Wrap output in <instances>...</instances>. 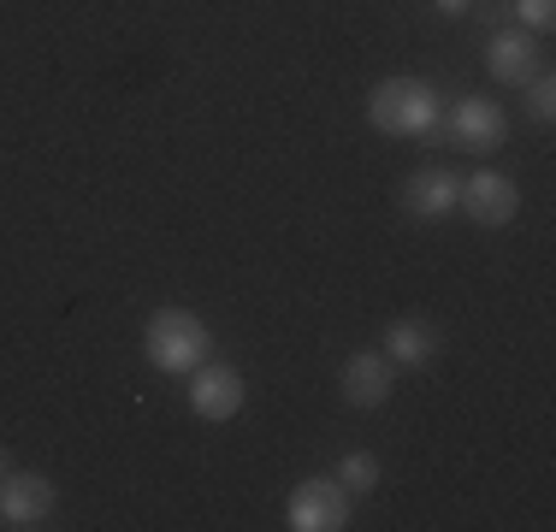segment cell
I'll use <instances>...</instances> for the list:
<instances>
[{"mask_svg": "<svg viewBox=\"0 0 556 532\" xmlns=\"http://www.w3.org/2000/svg\"><path fill=\"white\" fill-rule=\"evenodd\" d=\"M142 355H149L154 372L190 379V372L214 355V331H207L202 314H190V308H161V314H149V326H142Z\"/></svg>", "mask_w": 556, "mask_h": 532, "instance_id": "cell-1", "label": "cell"}, {"mask_svg": "<svg viewBox=\"0 0 556 532\" xmlns=\"http://www.w3.org/2000/svg\"><path fill=\"white\" fill-rule=\"evenodd\" d=\"M367 118H374V130H386V137L415 142L439 125V89H432L427 77H386V84H374V96H367Z\"/></svg>", "mask_w": 556, "mask_h": 532, "instance_id": "cell-2", "label": "cell"}, {"mask_svg": "<svg viewBox=\"0 0 556 532\" xmlns=\"http://www.w3.org/2000/svg\"><path fill=\"white\" fill-rule=\"evenodd\" d=\"M285 521L296 532H343L350 527V491L338 479H302L285 503Z\"/></svg>", "mask_w": 556, "mask_h": 532, "instance_id": "cell-3", "label": "cell"}, {"mask_svg": "<svg viewBox=\"0 0 556 532\" xmlns=\"http://www.w3.org/2000/svg\"><path fill=\"white\" fill-rule=\"evenodd\" d=\"M243 396H249L243 372H237V367H225V362H202V367L190 372V415H195V420H207V426L237 420Z\"/></svg>", "mask_w": 556, "mask_h": 532, "instance_id": "cell-4", "label": "cell"}, {"mask_svg": "<svg viewBox=\"0 0 556 532\" xmlns=\"http://www.w3.org/2000/svg\"><path fill=\"white\" fill-rule=\"evenodd\" d=\"M450 142L468 154H497L503 142H509V113H503L497 101L485 96H468L450 106Z\"/></svg>", "mask_w": 556, "mask_h": 532, "instance_id": "cell-5", "label": "cell"}, {"mask_svg": "<svg viewBox=\"0 0 556 532\" xmlns=\"http://www.w3.org/2000/svg\"><path fill=\"white\" fill-rule=\"evenodd\" d=\"M456 207L468 213L473 225H485V231H503V225L521 213V190H515L503 172H473V178H462Z\"/></svg>", "mask_w": 556, "mask_h": 532, "instance_id": "cell-6", "label": "cell"}, {"mask_svg": "<svg viewBox=\"0 0 556 532\" xmlns=\"http://www.w3.org/2000/svg\"><path fill=\"white\" fill-rule=\"evenodd\" d=\"M54 503H60V491L48 473H7L0 479V521L18 527V532L42 527L54 515Z\"/></svg>", "mask_w": 556, "mask_h": 532, "instance_id": "cell-7", "label": "cell"}, {"mask_svg": "<svg viewBox=\"0 0 556 532\" xmlns=\"http://www.w3.org/2000/svg\"><path fill=\"white\" fill-rule=\"evenodd\" d=\"M396 391V362L379 350H355L350 362H343V396H350L355 408H386Z\"/></svg>", "mask_w": 556, "mask_h": 532, "instance_id": "cell-8", "label": "cell"}, {"mask_svg": "<svg viewBox=\"0 0 556 532\" xmlns=\"http://www.w3.org/2000/svg\"><path fill=\"white\" fill-rule=\"evenodd\" d=\"M485 72H492L497 84H509V89H527L539 77V42L527 30L492 36V48H485Z\"/></svg>", "mask_w": 556, "mask_h": 532, "instance_id": "cell-9", "label": "cell"}, {"mask_svg": "<svg viewBox=\"0 0 556 532\" xmlns=\"http://www.w3.org/2000/svg\"><path fill=\"white\" fill-rule=\"evenodd\" d=\"M456 195H462V178L450 166H420L415 178H408L403 202L415 219H444V213H456Z\"/></svg>", "mask_w": 556, "mask_h": 532, "instance_id": "cell-10", "label": "cell"}, {"mask_svg": "<svg viewBox=\"0 0 556 532\" xmlns=\"http://www.w3.org/2000/svg\"><path fill=\"white\" fill-rule=\"evenodd\" d=\"M386 355H391L396 367H427L432 355H439V326H432V319H420V314L391 319V326H386Z\"/></svg>", "mask_w": 556, "mask_h": 532, "instance_id": "cell-11", "label": "cell"}, {"mask_svg": "<svg viewBox=\"0 0 556 532\" xmlns=\"http://www.w3.org/2000/svg\"><path fill=\"white\" fill-rule=\"evenodd\" d=\"M332 479H338L343 491H374L379 485V456H374V449H350V456L338 461Z\"/></svg>", "mask_w": 556, "mask_h": 532, "instance_id": "cell-12", "label": "cell"}, {"mask_svg": "<svg viewBox=\"0 0 556 532\" xmlns=\"http://www.w3.org/2000/svg\"><path fill=\"white\" fill-rule=\"evenodd\" d=\"M527 113H533V125H551L556 118V77L539 72L533 84H527Z\"/></svg>", "mask_w": 556, "mask_h": 532, "instance_id": "cell-13", "label": "cell"}, {"mask_svg": "<svg viewBox=\"0 0 556 532\" xmlns=\"http://www.w3.org/2000/svg\"><path fill=\"white\" fill-rule=\"evenodd\" d=\"M515 18H521L527 30H551V24H556V0H515Z\"/></svg>", "mask_w": 556, "mask_h": 532, "instance_id": "cell-14", "label": "cell"}, {"mask_svg": "<svg viewBox=\"0 0 556 532\" xmlns=\"http://www.w3.org/2000/svg\"><path fill=\"white\" fill-rule=\"evenodd\" d=\"M432 7H439V12H444V18H462V12H468V7H473V0H432Z\"/></svg>", "mask_w": 556, "mask_h": 532, "instance_id": "cell-15", "label": "cell"}, {"mask_svg": "<svg viewBox=\"0 0 556 532\" xmlns=\"http://www.w3.org/2000/svg\"><path fill=\"white\" fill-rule=\"evenodd\" d=\"M12 473V456H7V449H0V479H7Z\"/></svg>", "mask_w": 556, "mask_h": 532, "instance_id": "cell-16", "label": "cell"}]
</instances>
